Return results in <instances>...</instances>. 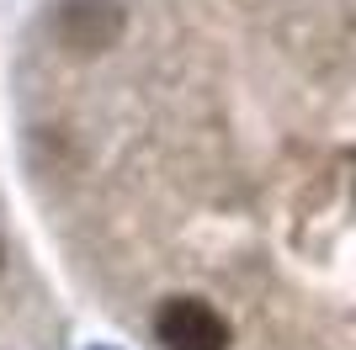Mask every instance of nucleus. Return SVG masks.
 <instances>
[{"label": "nucleus", "instance_id": "nucleus-1", "mask_svg": "<svg viewBox=\"0 0 356 350\" xmlns=\"http://www.w3.org/2000/svg\"><path fill=\"white\" fill-rule=\"evenodd\" d=\"M160 350H229V319L202 297H170L154 313Z\"/></svg>", "mask_w": 356, "mask_h": 350}, {"label": "nucleus", "instance_id": "nucleus-2", "mask_svg": "<svg viewBox=\"0 0 356 350\" xmlns=\"http://www.w3.org/2000/svg\"><path fill=\"white\" fill-rule=\"evenodd\" d=\"M96 350H106V345H96Z\"/></svg>", "mask_w": 356, "mask_h": 350}]
</instances>
